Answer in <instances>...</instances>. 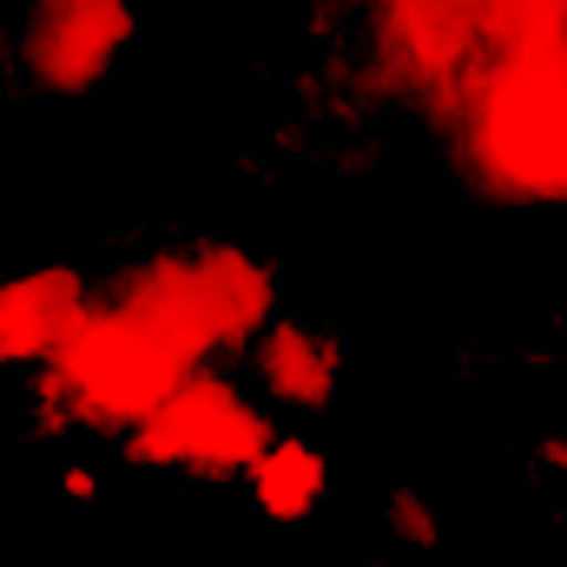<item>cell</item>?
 I'll return each mask as SVG.
<instances>
[{
	"label": "cell",
	"mask_w": 567,
	"mask_h": 567,
	"mask_svg": "<svg viewBox=\"0 0 567 567\" xmlns=\"http://www.w3.org/2000/svg\"><path fill=\"white\" fill-rule=\"evenodd\" d=\"M133 40V0H27L20 66L40 93H93Z\"/></svg>",
	"instance_id": "7a4b0ae2"
},
{
	"label": "cell",
	"mask_w": 567,
	"mask_h": 567,
	"mask_svg": "<svg viewBox=\"0 0 567 567\" xmlns=\"http://www.w3.org/2000/svg\"><path fill=\"white\" fill-rule=\"evenodd\" d=\"M93 317V297L86 284L60 265H40V271H20V278H0V363H60L73 350V337L86 330Z\"/></svg>",
	"instance_id": "3957f363"
},
{
	"label": "cell",
	"mask_w": 567,
	"mask_h": 567,
	"mask_svg": "<svg viewBox=\"0 0 567 567\" xmlns=\"http://www.w3.org/2000/svg\"><path fill=\"white\" fill-rule=\"evenodd\" d=\"M271 449L265 410L218 383V377H192L152 423L133 429V455L165 462V468H205V475H245L258 455Z\"/></svg>",
	"instance_id": "6da1fadb"
},
{
	"label": "cell",
	"mask_w": 567,
	"mask_h": 567,
	"mask_svg": "<svg viewBox=\"0 0 567 567\" xmlns=\"http://www.w3.org/2000/svg\"><path fill=\"white\" fill-rule=\"evenodd\" d=\"M383 522H390V535L403 542V548H435L442 542V522H435V508H429L423 495H390V508H383Z\"/></svg>",
	"instance_id": "8992f818"
},
{
	"label": "cell",
	"mask_w": 567,
	"mask_h": 567,
	"mask_svg": "<svg viewBox=\"0 0 567 567\" xmlns=\"http://www.w3.org/2000/svg\"><path fill=\"white\" fill-rule=\"evenodd\" d=\"M251 370L265 383V396H278L284 410H323L337 396V377H343V357L323 330H303V323H284L271 317L251 343Z\"/></svg>",
	"instance_id": "277c9868"
},
{
	"label": "cell",
	"mask_w": 567,
	"mask_h": 567,
	"mask_svg": "<svg viewBox=\"0 0 567 567\" xmlns=\"http://www.w3.org/2000/svg\"><path fill=\"white\" fill-rule=\"evenodd\" d=\"M245 475H251V502L271 522H303L330 495V455L317 442H303V435H271V449Z\"/></svg>",
	"instance_id": "5b68a950"
}]
</instances>
